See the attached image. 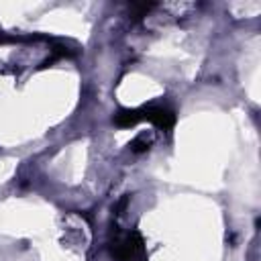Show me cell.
Here are the masks:
<instances>
[{"mask_svg": "<svg viewBox=\"0 0 261 261\" xmlns=\"http://www.w3.org/2000/svg\"><path fill=\"white\" fill-rule=\"evenodd\" d=\"M153 6H155V4H151V2H133V4H130V10L135 12V18H141V16H145Z\"/></svg>", "mask_w": 261, "mask_h": 261, "instance_id": "5b68a950", "label": "cell"}, {"mask_svg": "<svg viewBox=\"0 0 261 261\" xmlns=\"http://www.w3.org/2000/svg\"><path fill=\"white\" fill-rule=\"evenodd\" d=\"M110 255L116 261H147V249L145 241L139 230L128 232H114V239L110 241Z\"/></svg>", "mask_w": 261, "mask_h": 261, "instance_id": "6da1fadb", "label": "cell"}, {"mask_svg": "<svg viewBox=\"0 0 261 261\" xmlns=\"http://www.w3.org/2000/svg\"><path fill=\"white\" fill-rule=\"evenodd\" d=\"M139 114H141V122L147 120L163 133H169L175 126V112L165 106H143L139 108Z\"/></svg>", "mask_w": 261, "mask_h": 261, "instance_id": "7a4b0ae2", "label": "cell"}, {"mask_svg": "<svg viewBox=\"0 0 261 261\" xmlns=\"http://www.w3.org/2000/svg\"><path fill=\"white\" fill-rule=\"evenodd\" d=\"M128 147H130V151H135V153H143V151H147V149L151 147V139H147V135H139Z\"/></svg>", "mask_w": 261, "mask_h": 261, "instance_id": "277c9868", "label": "cell"}, {"mask_svg": "<svg viewBox=\"0 0 261 261\" xmlns=\"http://www.w3.org/2000/svg\"><path fill=\"white\" fill-rule=\"evenodd\" d=\"M112 122H114L116 126H120V128H130V126L139 124V122H141L139 108H133V110H130V108H122V110H118V112L114 114Z\"/></svg>", "mask_w": 261, "mask_h": 261, "instance_id": "3957f363", "label": "cell"}]
</instances>
